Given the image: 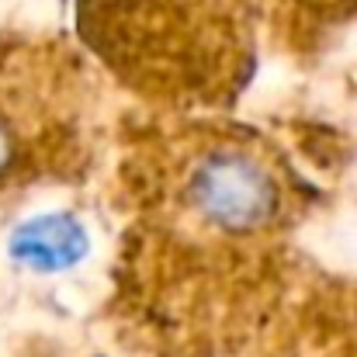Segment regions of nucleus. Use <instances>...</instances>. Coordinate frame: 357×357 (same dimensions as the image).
Masks as SVG:
<instances>
[{"label": "nucleus", "instance_id": "f257e3e1", "mask_svg": "<svg viewBox=\"0 0 357 357\" xmlns=\"http://www.w3.org/2000/svg\"><path fill=\"white\" fill-rule=\"evenodd\" d=\"M91 49L142 94L219 105L250 77V35L233 0H80Z\"/></svg>", "mask_w": 357, "mask_h": 357}, {"label": "nucleus", "instance_id": "f03ea898", "mask_svg": "<svg viewBox=\"0 0 357 357\" xmlns=\"http://www.w3.org/2000/svg\"><path fill=\"white\" fill-rule=\"evenodd\" d=\"M174 205L191 222L226 239H257L281 229L295 184L284 163L250 135L202 132L174 156Z\"/></svg>", "mask_w": 357, "mask_h": 357}, {"label": "nucleus", "instance_id": "7ed1b4c3", "mask_svg": "<svg viewBox=\"0 0 357 357\" xmlns=\"http://www.w3.org/2000/svg\"><path fill=\"white\" fill-rule=\"evenodd\" d=\"M45 98V84L35 87L31 70H0V188L56 160L63 121L52 125Z\"/></svg>", "mask_w": 357, "mask_h": 357}, {"label": "nucleus", "instance_id": "20e7f679", "mask_svg": "<svg viewBox=\"0 0 357 357\" xmlns=\"http://www.w3.org/2000/svg\"><path fill=\"white\" fill-rule=\"evenodd\" d=\"M10 253L35 271H63L87 253V233L70 215H42L14 233Z\"/></svg>", "mask_w": 357, "mask_h": 357}]
</instances>
